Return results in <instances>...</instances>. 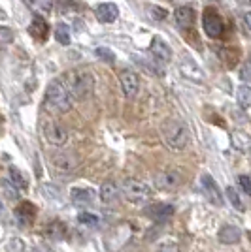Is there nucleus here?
Listing matches in <instances>:
<instances>
[{
	"instance_id": "nucleus-1",
	"label": "nucleus",
	"mask_w": 251,
	"mask_h": 252,
	"mask_svg": "<svg viewBox=\"0 0 251 252\" xmlns=\"http://www.w3.org/2000/svg\"><path fill=\"white\" fill-rule=\"evenodd\" d=\"M63 83H64V87L68 89L72 100H78V102L87 100L94 91L93 74H91L89 70H84V68H74V70L64 72Z\"/></svg>"
},
{
	"instance_id": "nucleus-2",
	"label": "nucleus",
	"mask_w": 251,
	"mask_h": 252,
	"mask_svg": "<svg viewBox=\"0 0 251 252\" xmlns=\"http://www.w3.org/2000/svg\"><path fill=\"white\" fill-rule=\"evenodd\" d=\"M72 96L68 93V89L64 87L63 79H53L51 83L47 85L45 98H43V104H45L47 111L57 113V115L68 113L72 109Z\"/></svg>"
},
{
	"instance_id": "nucleus-3",
	"label": "nucleus",
	"mask_w": 251,
	"mask_h": 252,
	"mask_svg": "<svg viewBox=\"0 0 251 252\" xmlns=\"http://www.w3.org/2000/svg\"><path fill=\"white\" fill-rule=\"evenodd\" d=\"M161 136H163V141L168 149L172 151H183L187 147L189 137H191V132H189L187 125L179 119H167L163 126H161Z\"/></svg>"
},
{
	"instance_id": "nucleus-4",
	"label": "nucleus",
	"mask_w": 251,
	"mask_h": 252,
	"mask_svg": "<svg viewBox=\"0 0 251 252\" xmlns=\"http://www.w3.org/2000/svg\"><path fill=\"white\" fill-rule=\"evenodd\" d=\"M121 194L130 203H144V201H147L151 198V189L147 187L144 181L126 179V181H123V185H121Z\"/></svg>"
},
{
	"instance_id": "nucleus-5",
	"label": "nucleus",
	"mask_w": 251,
	"mask_h": 252,
	"mask_svg": "<svg viewBox=\"0 0 251 252\" xmlns=\"http://www.w3.org/2000/svg\"><path fill=\"white\" fill-rule=\"evenodd\" d=\"M51 169L59 177H68L78 169V158L68 151H59L51 157Z\"/></svg>"
},
{
	"instance_id": "nucleus-6",
	"label": "nucleus",
	"mask_w": 251,
	"mask_h": 252,
	"mask_svg": "<svg viewBox=\"0 0 251 252\" xmlns=\"http://www.w3.org/2000/svg\"><path fill=\"white\" fill-rule=\"evenodd\" d=\"M43 136H45V141L49 145H53V147H63L64 143L68 141V130L59 121H47L43 125Z\"/></svg>"
},
{
	"instance_id": "nucleus-7",
	"label": "nucleus",
	"mask_w": 251,
	"mask_h": 252,
	"mask_svg": "<svg viewBox=\"0 0 251 252\" xmlns=\"http://www.w3.org/2000/svg\"><path fill=\"white\" fill-rule=\"evenodd\" d=\"M202 29L206 32V36L209 38H221L223 34V21H221L219 13L215 11V8H206L204 15H202Z\"/></svg>"
},
{
	"instance_id": "nucleus-8",
	"label": "nucleus",
	"mask_w": 251,
	"mask_h": 252,
	"mask_svg": "<svg viewBox=\"0 0 251 252\" xmlns=\"http://www.w3.org/2000/svg\"><path fill=\"white\" fill-rule=\"evenodd\" d=\"M119 83H121V91L125 98L128 100H134L138 96V91H140V77H138L136 72L132 70H121L119 72Z\"/></svg>"
},
{
	"instance_id": "nucleus-9",
	"label": "nucleus",
	"mask_w": 251,
	"mask_h": 252,
	"mask_svg": "<svg viewBox=\"0 0 251 252\" xmlns=\"http://www.w3.org/2000/svg\"><path fill=\"white\" fill-rule=\"evenodd\" d=\"M179 72L183 74V77H187L191 81H195V83H202L204 81V72H202V68H200L197 61L193 59V57H189V55H181V59H179Z\"/></svg>"
},
{
	"instance_id": "nucleus-10",
	"label": "nucleus",
	"mask_w": 251,
	"mask_h": 252,
	"mask_svg": "<svg viewBox=\"0 0 251 252\" xmlns=\"http://www.w3.org/2000/svg\"><path fill=\"white\" fill-rule=\"evenodd\" d=\"M181 185V175L176 169H163L155 175V187L161 190H174Z\"/></svg>"
},
{
	"instance_id": "nucleus-11",
	"label": "nucleus",
	"mask_w": 251,
	"mask_h": 252,
	"mask_svg": "<svg viewBox=\"0 0 251 252\" xmlns=\"http://www.w3.org/2000/svg\"><path fill=\"white\" fill-rule=\"evenodd\" d=\"M200 185H202V190H204V196L209 203L213 205H223V196H221V190L217 187V183L213 181V177L209 173H204L200 177Z\"/></svg>"
},
{
	"instance_id": "nucleus-12",
	"label": "nucleus",
	"mask_w": 251,
	"mask_h": 252,
	"mask_svg": "<svg viewBox=\"0 0 251 252\" xmlns=\"http://www.w3.org/2000/svg\"><path fill=\"white\" fill-rule=\"evenodd\" d=\"M149 53L153 55L155 63L167 64V63H170V61H172V49H170V45H168L165 40H161V38H153V40H151Z\"/></svg>"
},
{
	"instance_id": "nucleus-13",
	"label": "nucleus",
	"mask_w": 251,
	"mask_h": 252,
	"mask_svg": "<svg viewBox=\"0 0 251 252\" xmlns=\"http://www.w3.org/2000/svg\"><path fill=\"white\" fill-rule=\"evenodd\" d=\"M70 200L76 207H82V209L91 207L94 201V190L85 189V187H74L70 190Z\"/></svg>"
},
{
	"instance_id": "nucleus-14",
	"label": "nucleus",
	"mask_w": 251,
	"mask_h": 252,
	"mask_svg": "<svg viewBox=\"0 0 251 252\" xmlns=\"http://www.w3.org/2000/svg\"><path fill=\"white\" fill-rule=\"evenodd\" d=\"M119 17V8L115 6L114 2H104V4H98L96 6V19L104 25H112L117 21Z\"/></svg>"
},
{
	"instance_id": "nucleus-15",
	"label": "nucleus",
	"mask_w": 251,
	"mask_h": 252,
	"mask_svg": "<svg viewBox=\"0 0 251 252\" xmlns=\"http://www.w3.org/2000/svg\"><path fill=\"white\" fill-rule=\"evenodd\" d=\"M146 215L155 222H167L174 215V207L168 205V203H155V205H149L147 207Z\"/></svg>"
},
{
	"instance_id": "nucleus-16",
	"label": "nucleus",
	"mask_w": 251,
	"mask_h": 252,
	"mask_svg": "<svg viewBox=\"0 0 251 252\" xmlns=\"http://www.w3.org/2000/svg\"><path fill=\"white\" fill-rule=\"evenodd\" d=\"M174 21L181 31H187L195 23V10L191 6H179L178 10L174 11Z\"/></svg>"
},
{
	"instance_id": "nucleus-17",
	"label": "nucleus",
	"mask_w": 251,
	"mask_h": 252,
	"mask_svg": "<svg viewBox=\"0 0 251 252\" xmlns=\"http://www.w3.org/2000/svg\"><path fill=\"white\" fill-rule=\"evenodd\" d=\"M119 194H121V189L115 185L114 181H106V183H102V187H100L98 198H100V201H102L104 205H112V203L117 201Z\"/></svg>"
},
{
	"instance_id": "nucleus-18",
	"label": "nucleus",
	"mask_w": 251,
	"mask_h": 252,
	"mask_svg": "<svg viewBox=\"0 0 251 252\" xmlns=\"http://www.w3.org/2000/svg\"><path fill=\"white\" fill-rule=\"evenodd\" d=\"M15 217H17L19 224L29 226V224H32L34 217H36V207L32 205L31 201H21V205H17V209H15Z\"/></svg>"
},
{
	"instance_id": "nucleus-19",
	"label": "nucleus",
	"mask_w": 251,
	"mask_h": 252,
	"mask_svg": "<svg viewBox=\"0 0 251 252\" xmlns=\"http://www.w3.org/2000/svg\"><path fill=\"white\" fill-rule=\"evenodd\" d=\"M219 241L223 243V245H234V243L240 241L242 237V231L236 228V226H223L219 230Z\"/></svg>"
},
{
	"instance_id": "nucleus-20",
	"label": "nucleus",
	"mask_w": 251,
	"mask_h": 252,
	"mask_svg": "<svg viewBox=\"0 0 251 252\" xmlns=\"http://www.w3.org/2000/svg\"><path fill=\"white\" fill-rule=\"evenodd\" d=\"M236 102L242 109H250L251 107V87L250 85H240L236 89Z\"/></svg>"
},
{
	"instance_id": "nucleus-21",
	"label": "nucleus",
	"mask_w": 251,
	"mask_h": 252,
	"mask_svg": "<svg viewBox=\"0 0 251 252\" xmlns=\"http://www.w3.org/2000/svg\"><path fill=\"white\" fill-rule=\"evenodd\" d=\"M8 181H10L17 190L27 189V179H25V175H23L15 166H10V169H8Z\"/></svg>"
},
{
	"instance_id": "nucleus-22",
	"label": "nucleus",
	"mask_w": 251,
	"mask_h": 252,
	"mask_svg": "<svg viewBox=\"0 0 251 252\" xmlns=\"http://www.w3.org/2000/svg\"><path fill=\"white\" fill-rule=\"evenodd\" d=\"M47 25L43 21L42 17H34V21L31 25V34L34 38H38V40H45L47 38Z\"/></svg>"
},
{
	"instance_id": "nucleus-23",
	"label": "nucleus",
	"mask_w": 251,
	"mask_h": 252,
	"mask_svg": "<svg viewBox=\"0 0 251 252\" xmlns=\"http://www.w3.org/2000/svg\"><path fill=\"white\" fill-rule=\"evenodd\" d=\"M55 40L61 45H70V29L66 27V23H57L55 25Z\"/></svg>"
},
{
	"instance_id": "nucleus-24",
	"label": "nucleus",
	"mask_w": 251,
	"mask_h": 252,
	"mask_svg": "<svg viewBox=\"0 0 251 252\" xmlns=\"http://www.w3.org/2000/svg\"><path fill=\"white\" fill-rule=\"evenodd\" d=\"M225 194H227V198H229L230 205H232L234 209L244 211V203H242V198L238 196V192L234 190V187H227V190H225Z\"/></svg>"
},
{
	"instance_id": "nucleus-25",
	"label": "nucleus",
	"mask_w": 251,
	"mask_h": 252,
	"mask_svg": "<svg viewBox=\"0 0 251 252\" xmlns=\"http://www.w3.org/2000/svg\"><path fill=\"white\" fill-rule=\"evenodd\" d=\"M6 252H27V245L21 237H11L6 243Z\"/></svg>"
},
{
	"instance_id": "nucleus-26",
	"label": "nucleus",
	"mask_w": 251,
	"mask_h": 252,
	"mask_svg": "<svg viewBox=\"0 0 251 252\" xmlns=\"http://www.w3.org/2000/svg\"><path fill=\"white\" fill-rule=\"evenodd\" d=\"M94 55L100 59V61H104V63H108V64H114V61H115V55L110 49H106V47H98L96 51H94Z\"/></svg>"
},
{
	"instance_id": "nucleus-27",
	"label": "nucleus",
	"mask_w": 251,
	"mask_h": 252,
	"mask_svg": "<svg viewBox=\"0 0 251 252\" xmlns=\"http://www.w3.org/2000/svg\"><path fill=\"white\" fill-rule=\"evenodd\" d=\"M78 220H80V224H85V226H96L98 224V217L91 215V213H80Z\"/></svg>"
},
{
	"instance_id": "nucleus-28",
	"label": "nucleus",
	"mask_w": 251,
	"mask_h": 252,
	"mask_svg": "<svg viewBox=\"0 0 251 252\" xmlns=\"http://www.w3.org/2000/svg\"><path fill=\"white\" fill-rule=\"evenodd\" d=\"M13 42V31L8 27H0V45H8Z\"/></svg>"
},
{
	"instance_id": "nucleus-29",
	"label": "nucleus",
	"mask_w": 251,
	"mask_h": 252,
	"mask_svg": "<svg viewBox=\"0 0 251 252\" xmlns=\"http://www.w3.org/2000/svg\"><path fill=\"white\" fill-rule=\"evenodd\" d=\"M149 13H151V17L155 19V21H165L168 17V11L165 8H159V6H151L149 8Z\"/></svg>"
},
{
	"instance_id": "nucleus-30",
	"label": "nucleus",
	"mask_w": 251,
	"mask_h": 252,
	"mask_svg": "<svg viewBox=\"0 0 251 252\" xmlns=\"http://www.w3.org/2000/svg\"><path fill=\"white\" fill-rule=\"evenodd\" d=\"M155 252H179V249L174 241H165L155 249Z\"/></svg>"
},
{
	"instance_id": "nucleus-31",
	"label": "nucleus",
	"mask_w": 251,
	"mask_h": 252,
	"mask_svg": "<svg viewBox=\"0 0 251 252\" xmlns=\"http://www.w3.org/2000/svg\"><path fill=\"white\" fill-rule=\"evenodd\" d=\"M59 230H64L63 224H61V222H53V224H49V230H47V233L51 235L53 239H61V237H63V233H59Z\"/></svg>"
},
{
	"instance_id": "nucleus-32",
	"label": "nucleus",
	"mask_w": 251,
	"mask_h": 252,
	"mask_svg": "<svg viewBox=\"0 0 251 252\" xmlns=\"http://www.w3.org/2000/svg\"><path fill=\"white\" fill-rule=\"evenodd\" d=\"M238 185H240V189L248 194V196H251V179L248 177V175H240L238 177Z\"/></svg>"
},
{
	"instance_id": "nucleus-33",
	"label": "nucleus",
	"mask_w": 251,
	"mask_h": 252,
	"mask_svg": "<svg viewBox=\"0 0 251 252\" xmlns=\"http://www.w3.org/2000/svg\"><path fill=\"white\" fill-rule=\"evenodd\" d=\"M32 4H36V8H40L45 13L53 10V0H32Z\"/></svg>"
},
{
	"instance_id": "nucleus-34",
	"label": "nucleus",
	"mask_w": 251,
	"mask_h": 252,
	"mask_svg": "<svg viewBox=\"0 0 251 252\" xmlns=\"http://www.w3.org/2000/svg\"><path fill=\"white\" fill-rule=\"evenodd\" d=\"M242 25H244L246 32L251 36V11H246V13L242 15Z\"/></svg>"
},
{
	"instance_id": "nucleus-35",
	"label": "nucleus",
	"mask_w": 251,
	"mask_h": 252,
	"mask_svg": "<svg viewBox=\"0 0 251 252\" xmlns=\"http://www.w3.org/2000/svg\"><path fill=\"white\" fill-rule=\"evenodd\" d=\"M2 213H4V205H2V201H0V217H2Z\"/></svg>"
},
{
	"instance_id": "nucleus-36",
	"label": "nucleus",
	"mask_w": 251,
	"mask_h": 252,
	"mask_svg": "<svg viewBox=\"0 0 251 252\" xmlns=\"http://www.w3.org/2000/svg\"><path fill=\"white\" fill-rule=\"evenodd\" d=\"M23 2H25L27 6H31V4H32V0H23Z\"/></svg>"
},
{
	"instance_id": "nucleus-37",
	"label": "nucleus",
	"mask_w": 251,
	"mask_h": 252,
	"mask_svg": "<svg viewBox=\"0 0 251 252\" xmlns=\"http://www.w3.org/2000/svg\"><path fill=\"white\" fill-rule=\"evenodd\" d=\"M248 63H250V66H251V55H250V61H248Z\"/></svg>"
}]
</instances>
